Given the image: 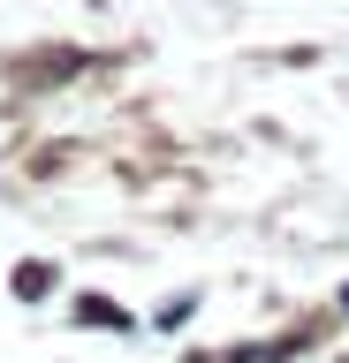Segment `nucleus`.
Wrapping results in <instances>:
<instances>
[{
    "label": "nucleus",
    "mask_w": 349,
    "mask_h": 363,
    "mask_svg": "<svg viewBox=\"0 0 349 363\" xmlns=\"http://www.w3.org/2000/svg\"><path fill=\"white\" fill-rule=\"evenodd\" d=\"M76 318H99V325H129L122 311H107V295H84V303H76Z\"/></svg>",
    "instance_id": "f257e3e1"
},
{
    "label": "nucleus",
    "mask_w": 349,
    "mask_h": 363,
    "mask_svg": "<svg viewBox=\"0 0 349 363\" xmlns=\"http://www.w3.org/2000/svg\"><path fill=\"white\" fill-rule=\"evenodd\" d=\"M46 288H53L46 265H23V272H16V295H46Z\"/></svg>",
    "instance_id": "f03ea898"
}]
</instances>
